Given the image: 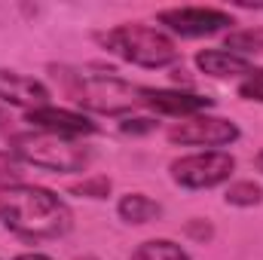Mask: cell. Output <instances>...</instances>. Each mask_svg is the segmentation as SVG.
<instances>
[{"mask_svg": "<svg viewBox=\"0 0 263 260\" xmlns=\"http://www.w3.org/2000/svg\"><path fill=\"white\" fill-rule=\"evenodd\" d=\"M141 104L159 110V114H172V117H187L211 107V98H202L193 92H172V89H144L141 86Z\"/></svg>", "mask_w": 263, "mask_h": 260, "instance_id": "ba28073f", "label": "cell"}, {"mask_svg": "<svg viewBox=\"0 0 263 260\" xmlns=\"http://www.w3.org/2000/svg\"><path fill=\"white\" fill-rule=\"evenodd\" d=\"M239 138V126L220 117H193L168 129V141L190 144V147H223Z\"/></svg>", "mask_w": 263, "mask_h": 260, "instance_id": "8992f818", "label": "cell"}, {"mask_svg": "<svg viewBox=\"0 0 263 260\" xmlns=\"http://www.w3.org/2000/svg\"><path fill=\"white\" fill-rule=\"evenodd\" d=\"M196 65L208 77H236V73H251V62L242 55H233L227 49H205L196 55Z\"/></svg>", "mask_w": 263, "mask_h": 260, "instance_id": "8fae6325", "label": "cell"}, {"mask_svg": "<svg viewBox=\"0 0 263 260\" xmlns=\"http://www.w3.org/2000/svg\"><path fill=\"white\" fill-rule=\"evenodd\" d=\"M153 129H156L153 120H129V123H123L126 135H141V132H153Z\"/></svg>", "mask_w": 263, "mask_h": 260, "instance_id": "d6986e66", "label": "cell"}, {"mask_svg": "<svg viewBox=\"0 0 263 260\" xmlns=\"http://www.w3.org/2000/svg\"><path fill=\"white\" fill-rule=\"evenodd\" d=\"M0 220L25 239H59L70 230V208L52 190L31 184L0 187Z\"/></svg>", "mask_w": 263, "mask_h": 260, "instance_id": "6da1fadb", "label": "cell"}, {"mask_svg": "<svg viewBox=\"0 0 263 260\" xmlns=\"http://www.w3.org/2000/svg\"><path fill=\"white\" fill-rule=\"evenodd\" d=\"M257 169H260V172H263V150H260V153H257Z\"/></svg>", "mask_w": 263, "mask_h": 260, "instance_id": "7402d4cb", "label": "cell"}, {"mask_svg": "<svg viewBox=\"0 0 263 260\" xmlns=\"http://www.w3.org/2000/svg\"><path fill=\"white\" fill-rule=\"evenodd\" d=\"M49 98L46 86L31 80V77H22V73H12V70H0V101H9V104H18V107H43Z\"/></svg>", "mask_w": 263, "mask_h": 260, "instance_id": "30bf717a", "label": "cell"}, {"mask_svg": "<svg viewBox=\"0 0 263 260\" xmlns=\"http://www.w3.org/2000/svg\"><path fill=\"white\" fill-rule=\"evenodd\" d=\"M15 260H52V257H46V254H18Z\"/></svg>", "mask_w": 263, "mask_h": 260, "instance_id": "44dd1931", "label": "cell"}, {"mask_svg": "<svg viewBox=\"0 0 263 260\" xmlns=\"http://www.w3.org/2000/svg\"><path fill=\"white\" fill-rule=\"evenodd\" d=\"M18 178H22V162L12 153H0V184L9 187V181H18Z\"/></svg>", "mask_w": 263, "mask_h": 260, "instance_id": "ac0fdd59", "label": "cell"}, {"mask_svg": "<svg viewBox=\"0 0 263 260\" xmlns=\"http://www.w3.org/2000/svg\"><path fill=\"white\" fill-rule=\"evenodd\" d=\"M70 193L92 196V199H104V196L110 193V181H107V178H89V181H83V184H73Z\"/></svg>", "mask_w": 263, "mask_h": 260, "instance_id": "2e32d148", "label": "cell"}, {"mask_svg": "<svg viewBox=\"0 0 263 260\" xmlns=\"http://www.w3.org/2000/svg\"><path fill=\"white\" fill-rule=\"evenodd\" d=\"M236 169V159L230 153L220 150H208V153H193L184 159L172 162V175L178 184L190 187V190H202V187H217L223 184Z\"/></svg>", "mask_w": 263, "mask_h": 260, "instance_id": "5b68a950", "label": "cell"}, {"mask_svg": "<svg viewBox=\"0 0 263 260\" xmlns=\"http://www.w3.org/2000/svg\"><path fill=\"white\" fill-rule=\"evenodd\" d=\"M101 43L141 67H165L178 62V46L172 43V37L147 25H123L110 34H101Z\"/></svg>", "mask_w": 263, "mask_h": 260, "instance_id": "3957f363", "label": "cell"}, {"mask_svg": "<svg viewBox=\"0 0 263 260\" xmlns=\"http://www.w3.org/2000/svg\"><path fill=\"white\" fill-rule=\"evenodd\" d=\"M227 49L236 52H263V28H242V31H230L227 34Z\"/></svg>", "mask_w": 263, "mask_h": 260, "instance_id": "5bb4252c", "label": "cell"}, {"mask_svg": "<svg viewBox=\"0 0 263 260\" xmlns=\"http://www.w3.org/2000/svg\"><path fill=\"white\" fill-rule=\"evenodd\" d=\"M260 199H263V190L254 181H239V184H233V187L227 190V202H230V205L248 208V205H260Z\"/></svg>", "mask_w": 263, "mask_h": 260, "instance_id": "9a60e30c", "label": "cell"}, {"mask_svg": "<svg viewBox=\"0 0 263 260\" xmlns=\"http://www.w3.org/2000/svg\"><path fill=\"white\" fill-rule=\"evenodd\" d=\"M80 260H95V257H80Z\"/></svg>", "mask_w": 263, "mask_h": 260, "instance_id": "603a6c76", "label": "cell"}, {"mask_svg": "<svg viewBox=\"0 0 263 260\" xmlns=\"http://www.w3.org/2000/svg\"><path fill=\"white\" fill-rule=\"evenodd\" d=\"M25 123H34L43 132L52 135H92L95 123L86 120L83 114H70V110H59V107H34L25 114Z\"/></svg>", "mask_w": 263, "mask_h": 260, "instance_id": "9c48e42d", "label": "cell"}, {"mask_svg": "<svg viewBox=\"0 0 263 260\" xmlns=\"http://www.w3.org/2000/svg\"><path fill=\"white\" fill-rule=\"evenodd\" d=\"M159 214H162L159 202H153V199H147L141 193H129L120 199V217L129 220V224H147V220H153Z\"/></svg>", "mask_w": 263, "mask_h": 260, "instance_id": "7c38bea8", "label": "cell"}, {"mask_svg": "<svg viewBox=\"0 0 263 260\" xmlns=\"http://www.w3.org/2000/svg\"><path fill=\"white\" fill-rule=\"evenodd\" d=\"M73 101L95 114H126L141 104V86L117 77H83L73 86Z\"/></svg>", "mask_w": 263, "mask_h": 260, "instance_id": "277c9868", "label": "cell"}, {"mask_svg": "<svg viewBox=\"0 0 263 260\" xmlns=\"http://www.w3.org/2000/svg\"><path fill=\"white\" fill-rule=\"evenodd\" d=\"M9 144L18 159L37 169H49V172H83L92 159L86 147L52 132H25V135H15Z\"/></svg>", "mask_w": 263, "mask_h": 260, "instance_id": "7a4b0ae2", "label": "cell"}, {"mask_svg": "<svg viewBox=\"0 0 263 260\" xmlns=\"http://www.w3.org/2000/svg\"><path fill=\"white\" fill-rule=\"evenodd\" d=\"M187 233H190L193 239H208V236H211V227H208V224H187Z\"/></svg>", "mask_w": 263, "mask_h": 260, "instance_id": "ffe728a7", "label": "cell"}, {"mask_svg": "<svg viewBox=\"0 0 263 260\" xmlns=\"http://www.w3.org/2000/svg\"><path fill=\"white\" fill-rule=\"evenodd\" d=\"M132 260H190L187 251L168 239H150L144 245H138V251L132 254Z\"/></svg>", "mask_w": 263, "mask_h": 260, "instance_id": "4fadbf2b", "label": "cell"}, {"mask_svg": "<svg viewBox=\"0 0 263 260\" xmlns=\"http://www.w3.org/2000/svg\"><path fill=\"white\" fill-rule=\"evenodd\" d=\"M239 95L248 101H263V70H251V77L239 86Z\"/></svg>", "mask_w": 263, "mask_h": 260, "instance_id": "e0dca14e", "label": "cell"}, {"mask_svg": "<svg viewBox=\"0 0 263 260\" xmlns=\"http://www.w3.org/2000/svg\"><path fill=\"white\" fill-rule=\"evenodd\" d=\"M0 123H3V114H0Z\"/></svg>", "mask_w": 263, "mask_h": 260, "instance_id": "cb8c5ba5", "label": "cell"}, {"mask_svg": "<svg viewBox=\"0 0 263 260\" xmlns=\"http://www.w3.org/2000/svg\"><path fill=\"white\" fill-rule=\"evenodd\" d=\"M159 22L168 25L181 37H202V34H217L220 28L233 25V18L220 9H205V6H181V9H165L159 12Z\"/></svg>", "mask_w": 263, "mask_h": 260, "instance_id": "52a82bcc", "label": "cell"}]
</instances>
